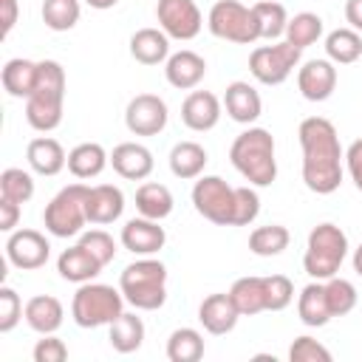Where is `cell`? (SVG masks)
I'll list each match as a JSON object with an SVG mask.
<instances>
[{"label": "cell", "mask_w": 362, "mask_h": 362, "mask_svg": "<svg viewBox=\"0 0 362 362\" xmlns=\"http://www.w3.org/2000/svg\"><path fill=\"white\" fill-rule=\"evenodd\" d=\"M297 139L303 150V184L317 195L337 192L345 175V150L337 127L325 116H308L300 122Z\"/></svg>", "instance_id": "1"}, {"label": "cell", "mask_w": 362, "mask_h": 362, "mask_svg": "<svg viewBox=\"0 0 362 362\" xmlns=\"http://www.w3.org/2000/svg\"><path fill=\"white\" fill-rule=\"evenodd\" d=\"M232 167L252 184V187H272L277 178V158H274V136L266 127H246L235 136L229 147Z\"/></svg>", "instance_id": "2"}, {"label": "cell", "mask_w": 362, "mask_h": 362, "mask_svg": "<svg viewBox=\"0 0 362 362\" xmlns=\"http://www.w3.org/2000/svg\"><path fill=\"white\" fill-rule=\"evenodd\" d=\"M65 107V68L57 59H40V76L25 99V122L37 133H51L62 124Z\"/></svg>", "instance_id": "3"}, {"label": "cell", "mask_w": 362, "mask_h": 362, "mask_svg": "<svg viewBox=\"0 0 362 362\" xmlns=\"http://www.w3.org/2000/svg\"><path fill=\"white\" fill-rule=\"evenodd\" d=\"M119 288L136 311H158L167 303V266L156 257H139L119 274Z\"/></svg>", "instance_id": "4"}, {"label": "cell", "mask_w": 362, "mask_h": 362, "mask_svg": "<svg viewBox=\"0 0 362 362\" xmlns=\"http://www.w3.org/2000/svg\"><path fill=\"white\" fill-rule=\"evenodd\" d=\"M348 235L337 223H317L308 232L305 240V255H303V269L311 280H328L339 272L342 260L348 257Z\"/></svg>", "instance_id": "5"}, {"label": "cell", "mask_w": 362, "mask_h": 362, "mask_svg": "<svg viewBox=\"0 0 362 362\" xmlns=\"http://www.w3.org/2000/svg\"><path fill=\"white\" fill-rule=\"evenodd\" d=\"M124 294L122 288H113L107 283H82L71 300V317L79 328H102L110 325L124 311Z\"/></svg>", "instance_id": "6"}, {"label": "cell", "mask_w": 362, "mask_h": 362, "mask_svg": "<svg viewBox=\"0 0 362 362\" xmlns=\"http://www.w3.org/2000/svg\"><path fill=\"white\" fill-rule=\"evenodd\" d=\"M85 195H88V184H82V181L62 187L42 209L45 232L54 235V238H76V235H82V226L88 223Z\"/></svg>", "instance_id": "7"}, {"label": "cell", "mask_w": 362, "mask_h": 362, "mask_svg": "<svg viewBox=\"0 0 362 362\" xmlns=\"http://www.w3.org/2000/svg\"><path fill=\"white\" fill-rule=\"evenodd\" d=\"M206 28L212 31V37L238 45H252L260 40L252 6H243L238 0H218L206 14Z\"/></svg>", "instance_id": "8"}, {"label": "cell", "mask_w": 362, "mask_h": 362, "mask_svg": "<svg viewBox=\"0 0 362 362\" xmlns=\"http://www.w3.org/2000/svg\"><path fill=\"white\" fill-rule=\"evenodd\" d=\"M300 48H294L288 40H277L272 45H257L249 54V74L260 85H283L291 71L300 65Z\"/></svg>", "instance_id": "9"}, {"label": "cell", "mask_w": 362, "mask_h": 362, "mask_svg": "<svg viewBox=\"0 0 362 362\" xmlns=\"http://www.w3.org/2000/svg\"><path fill=\"white\" fill-rule=\"evenodd\" d=\"M192 206L201 218L218 226H232L235 215V187L221 175H198L192 187Z\"/></svg>", "instance_id": "10"}, {"label": "cell", "mask_w": 362, "mask_h": 362, "mask_svg": "<svg viewBox=\"0 0 362 362\" xmlns=\"http://www.w3.org/2000/svg\"><path fill=\"white\" fill-rule=\"evenodd\" d=\"M156 20H158V28L170 40H181V42L195 40L204 28V17L195 0H158Z\"/></svg>", "instance_id": "11"}, {"label": "cell", "mask_w": 362, "mask_h": 362, "mask_svg": "<svg viewBox=\"0 0 362 362\" xmlns=\"http://www.w3.org/2000/svg\"><path fill=\"white\" fill-rule=\"evenodd\" d=\"M167 102L156 93H136L124 107V124L133 136H158L167 127Z\"/></svg>", "instance_id": "12"}, {"label": "cell", "mask_w": 362, "mask_h": 362, "mask_svg": "<svg viewBox=\"0 0 362 362\" xmlns=\"http://www.w3.org/2000/svg\"><path fill=\"white\" fill-rule=\"evenodd\" d=\"M51 257V243L37 229H14L6 238V260L23 272L42 269Z\"/></svg>", "instance_id": "13"}, {"label": "cell", "mask_w": 362, "mask_h": 362, "mask_svg": "<svg viewBox=\"0 0 362 362\" xmlns=\"http://www.w3.org/2000/svg\"><path fill=\"white\" fill-rule=\"evenodd\" d=\"M158 223H161V221H153V218H144V215L130 218V221L122 226V235H119L122 246H124L127 252L139 255V257H153V255H158V252L164 249V243H167V232H164V226H158Z\"/></svg>", "instance_id": "14"}, {"label": "cell", "mask_w": 362, "mask_h": 362, "mask_svg": "<svg viewBox=\"0 0 362 362\" xmlns=\"http://www.w3.org/2000/svg\"><path fill=\"white\" fill-rule=\"evenodd\" d=\"M297 88L308 102H325L337 88V65L331 59H308L297 68Z\"/></svg>", "instance_id": "15"}, {"label": "cell", "mask_w": 362, "mask_h": 362, "mask_svg": "<svg viewBox=\"0 0 362 362\" xmlns=\"http://www.w3.org/2000/svg\"><path fill=\"white\" fill-rule=\"evenodd\" d=\"M221 113H223V102L212 90H189L187 99L181 102V122L195 133L212 130L221 122Z\"/></svg>", "instance_id": "16"}, {"label": "cell", "mask_w": 362, "mask_h": 362, "mask_svg": "<svg viewBox=\"0 0 362 362\" xmlns=\"http://www.w3.org/2000/svg\"><path fill=\"white\" fill-rule=\"evenodd\" d=\"M238 320H240V311L235 308L229 291H215V294L204 297L198 305V322L212 337H223V334L235 331Z\"/></svg>", "instance_id": "17"}, {"label": "cell", "mask_w": 362, "mask_h": 362, "mask_svg": "<svg viewBox=\"0 0 362 362\" xmlns=\"http://www.w3.org/2000/svg\"><path fill=\"white\" fill-rule=\"evenodd\" d=\"M85 212H88V223H93V226H107V223H113V221L122 218V212H124V192H122L116 184H96V187H88Z\"/></svg>", "instance_id": "18"}, {"label": "cell", "mask_w": 362, "mask_h": 362, "mask_svg": "<svg viewBox=\"0 0 362 362\" xmlns=\"http://www.w3.org/2000/svg\"><path fill=\"white\" fill-rule=\"evenodd\" d=\"M164 76L178 90H195L204 82V76H206V59L201 54L189 51V48H181V51L167 57Z\"/></svg>", "instance_id": "19"}, {"label": "cell", "mask_w": 362, "mask_h": 362, "mask_svg": "<svg viewBox=\"0 0 362 362\" xmlns=\"http://www.w3.org/2000/svg\"><path fill=\"white\" fill-rule=\"evenodd\" d=\"M223 107H226V116L238 124H255L263 113V99L257 93L255 85L243 82V79H235L226 85L223 90Z\"/></svg>", "instance_id": "20"}, {"label": "cell", "mask_w": 362, "mask_h": 362, "mask_svg": "<svg viewBox=\"0 0 362 362\" xmlns=\"http://www.w3.org/2000/svg\"><path fill=\"white\" fill-rule=\"evenodd\" d=\"M110 167L122 178H127V181H144L153 173L156 161H153V153L144 144H139V141H122L110 153Z\"/></svg>", "instance_id": "21"}, {"label": "cell", "mask_w": 362, "mask_h": 362, "mask_svg": "<svg viewBox=\"0 0 362 362\" xmlns=\"http://www.w3.org/2000/svg\"><path fill=\"white\" fill-rule=\"evenodd\" d=\"M25 161L37 175H59L68 167V153L51 136H37L25 147Z\"/></svg>", "instance_id": "22"}, {"label": "cell", "mask_w": 362, "mask_h": 362, "mask_svg": "<svg viewBox=\"0 0 362 362\" xmlns=\"http://www.w3.org/2000/svg\"><path fill=\"white\" fill-rule=\"evenodd\" d=\"M102 269H105V266H102L82 243L62 249L59 257H57V272H59V277L68 280V283H76V286L90 283Z\"/></svg>", "instance_id": "23"}, {"label": "cell", "mask_w": 362, "mask_h": 362, "mask_svg": "<svg viewBox=\"0 0 362 362\" xmlns=\"http://www.w3.org/2000/svg\"><path fill=\"white\" fill-rule=\"evenodd\" d=\"M23 320H25V325H28L31 331H37L40 337H42V334H57L59 325H62V320H65V308H62V303H59L57 297H51V294H37V297H31V300L25 303Z\"/></svg>", "instance_id": "24"}, {"label": "cell", "mask_w": 362, "mask_h": 362, "mask_svg": "<svg viewBox=\"0 0 362 362\" xmlns=\"http://www.w3.org/2000/svg\"><path fill=\"white\" fill-rule=\"evenodd\" d=\"M107 164H110V153L99 141H82L68 153V173L79 181H90L102 175Z\"/></svg>", "instance_id": "25"}, {"label": "cell", "mask_w": 362, "mask_h": 362, "mask_svg": "<svg viewBox=\"0 0 362 362\" xmlns=\"http://www.w3.org/2000/svg\"><path fill=\"white\" fill-rule=\"evenodd\" d=\"M37 76H40V62L34 59H23V57H14L3 65L0 71V82H3V90L14 99H28L34 85H37Z\"/></svg>", "instance_id": "26"}, {"label": "cell", "mask_w": 362, "mask_h": 362, "mask_svg": "<svg viewBox=\"0 0 362 362\" xmlns=\"http://www.w3.org/2000/svg\"><path fill=\"white\" fill-rule=\"evenodd\" d=\"M297 317L308 328H322L331 322V308L325 297V283L311 280L300 294H297Z\"/></svg>", "instance_id": "27"}, {"label": "cell", "mask_w": 362, "mask_h": 362, "mask_svg": "<svg viewBox=\"0 0 362 362\" xmlns=\"http://www.w3.org/2000/svg\"><path fill=\"white\" fill-rule=\"evenodd\" d=\"M130 57L141 65H161L170 57V37L161 28H139L130 37Z\"/></svg>", "instance_id": "28"}, {"label": "cell", "mask_w": 362, "mask_h": 362, "mask_svg": "<svg viewBox=\"0 0 362 362\" xmlns=\"http://www.w3.org/2000/svg\"><path fill=\"white\" fill-rule=\"evenodd\" d=\"M107 342L116 354H133L144 342V322L136 317V311H122L110 325H107Z\"/></svg>", "instance_id": "29"}, {"label": "cell", "mask_w": 362, "mask_h": 362, "mask_svg": "<svg viewBox=\"0 0 362 362\" xmlns=\"http://www.w3.org/2000/svg\"><path fill=\"white\" fill-rule=\"evenodd\" d=\"M209 156L198 141H178L170 150V173L181 181H192L198 175H204Z\"/></svg>", "instance_id": "30"}, {"label": "cell", "mask_w": 362, "mask_h": 362, "mask_svg": "<svg viewBox=\"0 0 362 362\" xmlns=\"http://www.w3.org/2000/svg\"><path fill=\"white\" fill-rule=\"evenodd\" d=\"M175 201H173V192L167 184H158V181H144L139 189H136V209L139 215L144 218H153V221H164L170 218Z\"/></svg>", "instance_id": "31"}, {"label": "cell", "mask_w": 362, "mask_h": 362, "mask_svg": "<svg viewBox=\"0 0 362 362\" xmlns=\"http://www.w3.org/2000/svg\"><path fill=\"white\" fill-rule=\"evenodd\" d=\"M229 297H232L235 308L240 311V317H255V314L266 311V288H263V277H257V274L238 277L229 288Z\"/></svg>", "instance_id": "32"}, {"label": "cell", "mask_w": 362, "mask_h": 362, "mask_svg": "<svg viewBox=\"0 0 362 362\" xmlns=\"http://www.w3.org/2000/svg\"><path fill=\"white\" fill-rule=\"evenodd\" d=\"M325 54L334 65H351L362 57V34L348 28H334L325 37Z\"/></svg>", "instance_id": "33"}, {"label": "cell", "mask_w": 362, "mask_h": 362, "mask_svg": "<svg viewBox=\"0 0 362 362\" xmlns=\"http://www.w3.org/2000/svg\"><path fill=\"white\" fill-rule=\"evenodd\" d=\"M288 243H291V235L283 223H266L252 229L249 235V252L257 257H277L288 249Z\"/></svg>", "instance_id": "34"}, {"label": "cell", "mask_w": 362, "mask_h": 362, "mask_svg": "<svg viewBox=\"0 0 362 362\" xmlns=\"http://www.w3.org/2000/svg\"><path fill=\"white\" fill-rule=\"evenodd\" d=\"M252 11H255V20H257L260 40L277 42L286 34L288 14H286V6L283 3H277V0H260V3L252 6Z\"/></svg>", "instance_id": "35"}, {"label": "cell", "mask_w": 362, "mask_h": 362, "mask_svg": "<svg viewBox=\"0 0 362 362\" xmlns=\"http://www.w3.org/2000/svg\"><path fill=\"white\" fill-rule=\"evenodd\" d=\"M204 356V334L195 328H175L167 339L170 362H198Z\"/></svg>", "instance_id": "36"}, {"label": "cell", "mask_w": 362, "mask_h": 362, "mask_svg": "<svg viewBox=\"0 0 362 362\" xmlns=\"http://www.w3.org/2000/svg\"><path fill=\"white\" fill-rule=\"evenodd\" d=\"M294 48H308L314 45L320 37H322V17L314 14V11H300L294 17H288V25H286V34H283Z\"/></svg>", "instance_id": "37"}, {"label": "cell", "mask_w": 362, "mask_h": 362, "mask_svg": "<svg viewBox=\"0 0 362 362\" xmlns=\"http://www.w3.org/2000/svg\"><path fill=\"white\" fill-rule=\"evenodd\" d=\"M40 14H42L45 28H51V31H71L79 23L82 6H79V0H42Z\"/></svg>", "instance_id": "38"}, {"label": "cell", "mask_w": 362, "mask_h": 362, "mask_svg": "<svg viewBox=\"0 0 362 362\" xmlns=\"http://www.w3.org/2000/svg\"><path fill=\"white\" fill-rule=\"evenodd\" d=\"M0 198L28 204L34 198V175L23 167H6L0 173Z\"/></svg>", "instance_id": "39"}, {"label": "cell", "mask_w": 362, "mask_h": 362, "mask_svg": "<svg viewBox=\"0 0 362 362\" xmlns=\"http://www.w3.org/2000/svg\"><path fill=\"white\" fill-rule=\"evenodd\" d=\"M322 283H325V297H328L331 317H345V314H351V311L356 308L359 294H356V286H354L351 280L334 274V277H328V280H322Z\"/></svg>", "instance_id": "40"}, {"label": "cell", "mask_w": 362, "mask_h": 362, "mask_svg": "<svg viewBox=\"0 0 362 362\" xmlns=\"http://www.w3.org/2000/svg\"><path fill=\"white\" fill-rule=\"evenodd\" d=\"M263 288H266V311H283L294 300V283L286 274L263 277Z\"/></svg>", "instance_id": "41"}, {"label": "cell", "mask_w": 362, "mask_h": 362, "mask_svg": "<svg viewBox=\"0 0 362 362\" xmlns=\"http://www.w3.org/2000/svg\"><path fill=\"white\" fill-rule=\"evenodd\" d=\"M260 215V195L252 184L246 187H235V215H232V226H249L255 218Z\"/></svg>", "instance_id": "42"}, {"label": "cell", "mask_w": 362, "mask_h": 362, "mask_svg": "<svg viewBox=\"0 0 362 362\" xmlns=\"http://www.w3.org/2000/svg\"><path fill=\"white\" fill-rule=\"evenodd\" d=\"M79 243H82V246H85L102 266H107V263L116 257V240H113V235L105 232V229L82 232V235H79Z\"/></svg>", "instance_id": "43"}, {"label": "cell", "mask_w": 362, "mask_h": 362, "mask_svg": "<svg viewBox=\"0 0 362 362\" xmlns=\"http://www.w3.org/2000/svg\"><path fill=\"white\" fill-rule=\"evenodd\" d=\"M23 300L11 286H0V334H8L23 320Z\"/></svg>", "instance_id": "44"}, {"label": "cell", "mask_w": 362, "mask_h": 362, "mask_svg": "<svg viewBox=\"0 0 362 362\" xmlns=\"http://www.w3.org/2000/svg\"><path fill=\"white\" fill-rule=\"evenodd\" d=\"M288 359H291V362H331V351H328L322 342H317L314 337L303 334V337H297V339L291 342Z\"/></svg>", "instance_id": "45"}, {"label": "cell", "mask_w": 362, "mask_h": 362, "mask_svg": "<svg viewBox=\"0 0 362 362\" xmlns=\"http://www.w3.org/2000/svg\"><path fill=\"white\" fill-rule=\"evenodd\" d=\"M31 356H34V362H65L68 345L57 334H42V339H37Z\"/></svg>", "instance_id": "46"}, {"label": "cell", "mask_w": 362, "mask_h": 362, "mask_svg": "<svg viewBox=\"0 0 362 362\" xmlns=\"http://www.w3.org/2000/svg\"><path fill=\"white\" fill-rule=\"evenodd\" d=\"M345 173L351 175L354 187L362 192V136L354 139L348 144V150H345Z\"/></svg>", "instance_id": "47"}, {"label": "cell", "mask_w": 362, "mask_h": 362, "mask_svg": "<svg viewBox=\"0 0 362 362\" xmlns=\"http://www.w3.org/2000/svg\"><path fill=\"white\" fill-rule=\"evenodd\" d=\"M20 215H23V204L8 201V198H0V229L3 232H14Z\"/></svg>", "instance_id": "48"}, {"label": "cell", "mask_w": 362, "mask_h": 362, "mask_svg": "<svg viewBox=\"0 0 362 362\" xmlns=\"http://www.w3.org/2000/svg\"><path fill=\"white\" fill-rule=\"evenodd\" d=\"M3 3V40L11 34V28L17 25V0H0Z\"/></svg>", "instance_id": "49"}, {"label": "cell", "mask_w": 362, "mask_h": 362, "mask_svg": "<svg viewBox=\"0 0 362 362\" xmlns=\"http://www.w3.org/2000/svg\"><path fill=\"white\" fill-rule=\"evenodd\" d=\"M345 20L354 31L362 34V0H345Z\"/></svg>", "instance_id": "50"}, {"label": "cell", "mask_w": 362, "mask_h": 362, "mask_svg": "<svg viewBox=\"0 0 362 362\" xmlns=\"http://www.w3.org/2000/svg\"><path fill=\"white\" fill-rule=\"evenodd\" d=\"M90 8H96V11H107V8H113L119 0H85Z\"/></svg>", "instance_id": "51"}, {"label": "cell", "mask_w": 362, "mask_h": 362, "mask_svg": "<svg viewBox=\"0 0 362 362\" xmlns=\"http://www.w3.org/2000/svg\"><path fill=\"white\" fill-rule=\"evenodd\" d=\"M351 263H354V272L362 277V243L354 249V257H351Z\"/></svg>", "instance_id": "52"}]
</instances>
